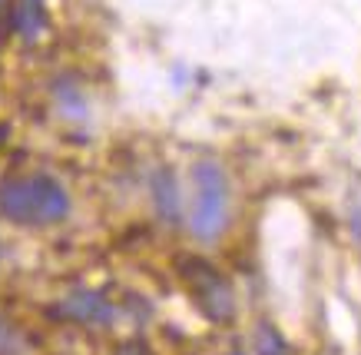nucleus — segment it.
<instances>
[{"label": "nucleus", "mask_w": 361, "mask_h": 355, "mask_svg": "<svg viewBox=\"0 0 361 355\" xmlns=\"http://www.w3.org/2000/svg\"><path fill=\"white\" fill-rule=\"evenodd\" d=\"M149 193H153V206L159 212V219L176 226L183 219V196H179V179L169 167H159L149 176Z\"/></svg>", "instance_id": "5"}, {"label": "nucleus", "mask_w": 361, "mask_h": 355, "mask_svg": "<svg viewBox=\"0 0 361 355\" xmlns=\"http://www.w3.org/2000/svg\"><path fill=\"white\" fill-rule=\"evenodd\" d=\"M255 355H288V345L279 332H275L269 322L259 325V332H255Z\"/></svg>", "instance_id": "8"}, {"label": "nucleus", "mask_w": 361, "mask_h": 355, "mask_svg": "<svg viewBox=\"0 0 361 355\" xmlns=\"http://www.w3.org/2000/svg\"><path fill=\"white\" fill-rule=\"evenodd\" d=\"M54 103H56V110H60L63 120H70V123H87L90 120L87 93H83V87H77L73 80H60V83H56Z\"/></svg>", "instance_id": "6"}, {"label": "nucleus", "mask_w": 361, "mask_h": 355, "mask_svg": "<svg viewBox=\"0 0 361 355\" xmlns=\"http://www.w3.org/2000/svg\"><path fill=\"white\" fill-rule=\"evenodd\" d=\"M27 352H30V349L23 342V335L0 315V355H27Z\"/></svg>", "instance_id": "9"}, {"label": "nucleus", "mask_w": 361, "mask_h": 355, "mask_svg": "<svg viewBox=\"0 0 361 355\" xmlns=\"http://www.w3.org/2000/svg\"><path fill=\"white\" fill-rule=\"evenodd\" d=\"M229 222V179L219 163L199 160L192 167V212H189V229L196 239L212 243L219 239Z\"/></svg>", "instance_id": "2"}, {"label": "nucleus", "mask_w": 361, "mask_h": 355, "mask_svg": "<svg viewBox=\"0 0 361 355\" xmlns=\"http://www.w3.org/2000/svg\"><path fill=\"white\" fill-rule=\"evenodd\" d=\"M192 296H196L199 309L206 312L209 319L226 322L232 319L235 312V299H232V286L216 272V269L202 263V259H192Z\"/></svg>", "instance_id": "3"}, {"label": "nucleus", "mask_w": 361, "mask_h": 355, "mask_svg": "<svg viewBox=\"0 0 361 355\" xmlns=\"http://www.w3.org/2000/svg\"><path fill=\"white\" fill-rule=\"evenodd\" d=\"M11 17H13V27L20 30V37L33 40L40 34V27H44V0H13Z\"/></svg>", "instance_id": "7"}, {"label": "nucleus", "mask_w": 361, "mask_h": 355, "mask_svg": "<svg viewBox=\"0 0 361 355\" xmlns=\"http://www.w3.org/2000/svg\"><path fill=\"white\" fill-rule=\"evenodd\" d=\"M123 355H136V352H123Z\"/></svg>", "instance_id": "10"}, {"label": "nucleus", "mask_w": 361, "mask_h": 355, "mask_svg": "<svg viewBox=\"0 0 361 355\" xmlns=\"http://www.w3.org/2000/svg\"><path fill=\"white\" fill-rule=\"evenodd\" d=\"M60 312L66 319L87 322V325H110L116 319V306L110 299H103L99 292H70L60 302Z\"/></svg>", "instance_id": "4"}, {"label": "nucleus", "mask_w": 361, "mask_h": 355, "mask_svg": "<svg viewBox=\"0 0 361 355\" xmlns=\"http://www.w3.org/2000/svg\"><path fill=\"white\" fill-rule=\"evenodd\" d=\"M70 193L50 173H27V176L0 179V216L17 226H50L66 219Z\"/></svg>", "instance_id": "1"}]
</instances>
